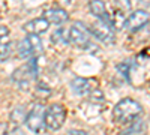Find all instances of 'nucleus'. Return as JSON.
<instances>
[{
  "mask_svg": "<svg viewBox=\"0 0 150 135\" xmlns=\"http://www.w3.org/2000/svg\"><path fill=\"white\" fill-rule=\"evenodd\" d=\"M144 2H150V0H144Z\"/></svg>",
  "mask_w": 150,
  "mask_h": 135,
  "instance_id": "nucleus-20",
  "label": "nucleus"
},
{
  "mask_svg": "<svg viewBox=\"0 0 150 135\" xmlns=\"http://www.w3.org/2000/svg\"><path fill=\"white\" fill-rule=\"evenodd\" d=\"M66 2H69V0H66Z\"/></svg>",
  "mask_w": 150,
  "mask_h": 135,
  "instance_id": "nucleus-21",
  "label": "nucleus"
},
{
  "mask_svg": "<svg viewBox=\"0 0 150 135\" xmlns=\"http://www.w3.org/2000/svg\"><path fill=\"white\" fill-rule=\"evenodd\" d=\"M42 18H45L50 24H54V26H60L68 21L69 15L65 9H60V8H50L47 11H44Z\"/></svg>",
  "mask_w": 150,
  "mask_h": 135,
  "instance_id": "nucleus-7",
  "label": "nucleus"
},
{
  "mask_svg": "<svg viewBox=\"0 0 150 135\" xmlns=\"http://www.w3.org/2000/svg\"><path fill=\"white\" fill-rule=\"evenodd\" d=\"M51 41H53L54 44H57V42L66 44V42L69 41V30H65V29L57 30V32L51 36Z\"/></svg>",
  "mask_w": 150,
  "mask_h": 135,
  "instance_id": "nucleus-13",
  "label": "nucleus"
},
{
  "mask_svg": "<svg viewBox=\"0 0 150 135\" xmlns=\"http://www.w3.org/2000/svg\"><path fill=\"white\" fill-rule=\"evenodd\" d=\"M66 120V108L62 104H53L45 110V126L50 131H59Z\"/></svg>",
  "mask_w": 150,
  "mask_h": 135,
  "instance_id": "nucleus-2",
  "label": "nucleus"
},
{
  "mask_svg": "<svg viewBox=\"0 0 150 135\" xmlns=\"http://www.w3.org/2000/svg\"><path fill=\"white\" fill-rule=\"evenodd\" d=\"M69 135H89V134H87L86 131H81V129H71Z\"/></svg>",
  "mask_w": 150,
  "mask_h": 135,
  "instance_id": "nucleus-18",
  "label": "nucleus"
},
{
  "mask_svg": "<svg viewBox=\"0 0 150 135\" xmlns=\"http://www.w3.org/2000/svg\"><path fill=\"white\" fill-rule=\"evenodd\" d=\"M18 54H20L21 59H32V57H36V56H35V50H33V45H32V42H30V39H29V36L20 44V47H18Z\"/></svg>",
  "mask_w": 150,
  "mask_h": 135,
  "instance_id": "nucleus-11",
  "label": "nucleus"
},
{
  "mask_svg": "<svg viewBox=\"0 0 150 135\" xmlns=\"http://www.w3.org/2000/svg\"><path fill=\"white\" fill-rule=\"evenodd\" d=\"M90 33L95 36L98 41L104 44H112L114 42V32L110 23L105 20H98L90 26Z\"/></svg>",
  "mask_w": 150,
  "mask_h": 135,
  "instance_id": "nucleus-3",
  "label": "nucleus"
},
{
  "mask_svg": "<svg viewBox=\"0 0 150 135\" xmlns=\"http://www.w3.org/2000/svg\"><path fill=\"white\" fill-rule=\"evenodd\" d=\"M11 54V44L9 42H0V62L6 60Z\"/></svg>",
  "mask_w": 150,
  "mask_h": 135,
  "instance_id": "nucleus-14",
  "label": "nucleus"
},
{
  "mask_svg": "<svg viewBox=\"0 0 150 135\" xmlns=\"http://www.w3.org/2000/svg\"><path fill=\"white\" fill-rule=\"evenodd\" d=\"M9 135H23V132H21V131H20L18 128H17V129H14V131H12V132H11Z\"/></svg>",
  "mask_w": 150,
  "mask_h": 135,
  "instance_id": "nucleus-19",
  "label": "nucleus"
},
{
  "mask_svg": "<svg viewBox=\"0 0 150 135\" xmlns=\"http://www.w3.org/2000/svg\"><path fill=\"white\" fill-rule=\"evenodd\" d=\"M26 125L32 132H39L45 126V110L42 104H35L26 117Z\"/></svg>",
  "mask_w": 150,
  "mask_h": 135,
  "instance_id": "nucleus-4",
  "label": "nucleus"
},
{
  "mask_svg": "<svg viewBox=\"0 0 150 135\" xmlns=\"http://www.w3.org/2000/svg\"><path fill=\"white\" fill-rule=\"evenodd\" d=\"M50 27V23L45 18H35L29 23L24 24V32H27V35H41L47 32Z\"/></svg>",
  "mask_w": 150,
  "mask_h": 135,
  "instance_id": "nucleus-8",
  "label": "nucleus"
},
{
  "mask_svg": "<svg viewBox=\"0 0 150 135\" xmlns=\"http://www.w3.org/2000/svg\"><path fill=\"white\" fill-rule=\"evenodd\" d=\"M36 95L42 98V99H47V98L51 96V90H50L48 87H44V86H38L36 87Z\"/></svg>",
  "mask_w": 150,
  "mask_h": 135,
  "instance_id": "nucleus-15",
  "label": "nucleus"
},
{
  "mask_svg": "<svg viewBox=\"0 0 150 135\" xmlns=\"http://www.w3.org/2000/svg\"><path fill=\"white\" fill-rule=\"evenodd\" d=\"M89 8H90V12L98 17L99 20H105L108 21L110 17L107 14V8H105V3L102 2V0H92V2L89 3Z\"/></svg>",
  "mask_w": 150,
  "mask_h": 135,
  "instance_id": "nucleus-10",
  "label": "nucleus"
},
{
  "mask_svg": "<svg viewBox=\"0 0 150 135\" xmlns=\"http://www.w3.org/2000/svg\"><path fill=\"white\" fill-rule=\"evenodd\" d=\"M9 35V29L5 27V26H0V41H3L5 38H8Z\"/></svg>",
  "mask_w": 150,
  "mask_h": 135,
  "instance_id": "nucleus-17",
  "label": "nucleus"
},
{
  "mask_svg": "<svg viewBox=\"0 0 150 135\" xmlns=\"http://www.w3.org/2000/svg\"><path fill=\"white\" fill-rule=\"evenodd\" d=\"M111 24H112V27H114V29H123L125 27V24H126V18H125L123 11H120V9L114 11V17H112Z\"/></svg>",
  "mask_w": 150,
  "mask_h": 135,
  "instance_id": "nucleus-12",
  "label": "nucleus"
},
{
  "mask_svg": "<svg viewBox=\"0 0 150 135\" xmlns=\"http://www.w3.org/2000/svg\"><path fill=\"white\" fill-rule=\"evenodd\" d=\"M143 111L141 105L131 99V98H126V99H122L112 110V117H114L116 122L119 123H129V122L135 120Z\"/></svg>",
  "mask_w": 150,
  "mask_h": 135,
  "instance_id": "nucleus-1",
  "label": "nucleus"
},
{
  "mask_svg": "<svg viewBox=\"0 0 150 135\" xmlns=\"http://www.w3.org/2000/svg\"><path fill=\"white\" fill-rule=\"evenodd\" d=\"M150 20V14L146 11H135L126 18V24H125V29L128 32H137L141 27H144Z\"/></svg>",
  "mask_w": 150,
  "mask_h": 135,
  "instance_id": "nucleus-6",
  "label": "nucleus"
},
{
  "mask_svg": "<svg viewBox=\"0 0 150 135\" xmlns=\"http://www.w3.org/2000/svg\"><path fill=\"white\" fill-rule=\"evenodd\" d=\"M69 41L78 47H87L90 44L89 38V29L83 23H74L69 29Z\"/></svg>",
  "mask_w": 150,
  "mask_h": 135,
  "instance_id": "nucleus-5",
  "label": "nucleus"
},
{
  "mask_svg": "<svg viewBox=\"0 0 150 135\" xmlns=\"http://www.w3.org/2000/svg\"><path fill=\"white\" fill-rule=\"evenodd\" d=\"M116 5L120 11H125V9H131V2L129 0H116Z\"/></svg>",
  "mask_w": 150,
  "mask_h": 135,
  "instance_id": "nucleus-16",
  "label": "nucleus"
},
{
  "mask_svg": "<svg viewBox=\"0 0 150 135\" xmlns=\"http://www.w3.org/2000/svg\"><path fill=\"white\" fill-rule=\"evenodd\" d=\"M71 87L72 90L75 92V95H86V93H90L92 89H93V83L90 80H87V78H75L72 80L71 83Z\"/></svg>",
  "mask_w": 150,
  "mask_h": 135,
  "instance_id": "nucleus-9",
  "label": "nucleus"
}]
</instances>
